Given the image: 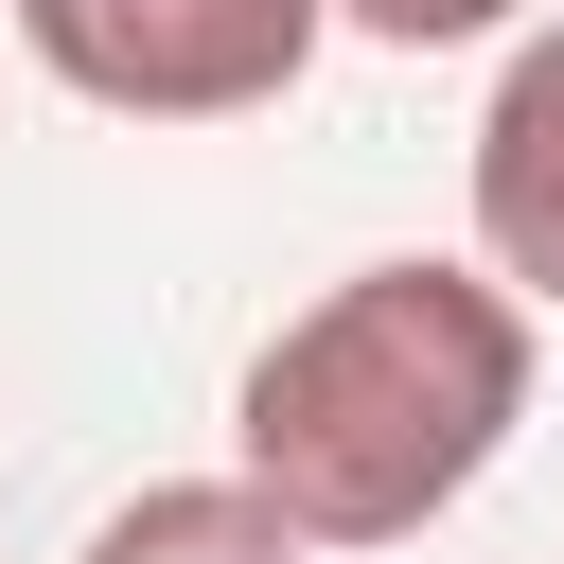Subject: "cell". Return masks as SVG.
<instances>
[{
	"label": "cell",
	"instance_id": "obj_1",
	"mask_svg": "<svg viewBox=\"0 0 564 564\" xmlns=\"http://www.w3.org/2000/svg\"><path fill=\"white\" fill-rule=\"evenodd\" d=\"M511 423H529V300L494 264H352L247 352L229 476L300 546H405L511 458Z\"/></svg>",
	"mask_w": 564,
	"mask_h": 564
},
{
	"label": "cell",
	"instance_id": "obj_2",
	"mask_svg": "<svg viewBox=\"0 0 564 564\" xmlns=\"http://www.w3.org/2000/svg\"><path fill=\"white\" fill-rule=\"evenodd\" d=\"M335 0H18V53L123 123H247L317 70Z\"/></svg>",
	"mask_w": 564,
	"mask_h": 564
},
{
	"label": "cell",
	"instance_id": "obj_3",
	"mask_svg": "<svg viewBox=\"0 0 564 564\" xmlns=\"http://www.w3.org/2000/svg\"><path fill=\"white\" fill-rule=\"evenodd\" d=\"M476 264L511 300H564V18H529L476 106Z\"/></svg>",
	"mask_w": 564,
	"mask_h": 564
},
{
	"label": "cell",
	"instance_id": "obj_4",
	"mask_svg": "<svg viewBox=\"0 0 564 564\" xmlns=\"http://www.w3.org/2000/svg\"><path fill=\"white\" fill-rule=\"evenodd\" d=\"M88 564H300V529L247 494V476H159L88 529Z\"/></svg>",
	"mask_w": 564,
	"mask_h": 564
},
{
	"label": "cell",
	"instance_id": "obj_5",
	"mask_svg": "<svg viewBox=\"0 0 564 564\" xmlns=\"http://www.w3.org/2000/svg\"><path fill=\"white\" fill-rule=\"evenodd\" d=\"M352 35H388V53H458V35H511L529 0H335Z\"/></svg>",
	"mask_w": 564,
	"mask_h": 564
}]
</instances>
